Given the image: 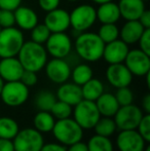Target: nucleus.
Here are the masks:
<instances>
[{
    "instance_id": "nucleus-23",
    "label": "nucleus",
    "mask_w": 150,
    "mask_h": 151,
    "mask_svg": "<svg viewBox=\"0 0 150 151\" xmlns=\"http://www.w3.org/2000/svg\"><path fill=\"white\" fill-rule=\"evenodd\" d=\"M95 103L101 116H107V117H113L118 108L120 107L114 93H105V91L95 101Z\"/></svg>"
},
{
    "instance_id": "nucleus-27",
    "label": "nucleus",
    "mask_w": 150,
    "mask_h": 151,
    "mask_svg": "<svg viewBox=\"0 0 150 151\" xmlns=\"http://www.w3.org/2000/svg\"><path fill=\"white\" fill-rule=\"evenodd\" d=\"M19 131H20V127L17 120L8 116L0 117V138L12 140Z\"/></svg>"
},
{
    "instance_id": "nucleus-16",
    "label": "nucleus",
    "mask_w": 150,
    "mask_h": 151,
    "mask_svg": "<svg viewBox=\"0 0 150 151\" xmlns=\"http://www.w3.org/2000/svg\"><path fill=\"white\" fill-rule=\"evenodd\" d=\"M128 50H130V48H128V44L122 41L121 39L117 38L113 41L105 43L102 58L109 65L110 64L123 63Z\"/></svg>"
},
{
    "instance_id": "nucleus-38",
    "label": "nucleus",
    "mask_w": 150,
    "mask_h": 151,
    "mask_svg": "<svg viewBox=\"0 0 150 151\" xmlns=\"http://www.w3.org/2000/svg\"><path fill=\"white\" fill-rule=\"evenodd\" d=\"M137 43H139L141 50L150 55V29H145Z\"/></svg>"
},
{
    "instance_id": "nucleus-33",
    "label": "nucleus",
    "mask_w": 150,
    "mask_h": 151,
    "mask_svg": "<svg viewBox=\"0 0 150 151\" xmlns=\"http://www.w3.org/2000/svg\"><path fill=\"white\" fill-rule=\"evenodd\" d=\"M31 40L36 43L39 44H44L46 42V40L48 39L50 35L52 34V32L48 30V28L44 24H38L34 27L33 29H31Z\"/></svg>"
},
{
    "instance_id": "nucleus-37",
    "label": "nucleus",
    "mask_w": 150,
    "mask_h": 151,
    "mask_svg": "<svg viewBox=\"0 0 150 151\" xmlns=\"http://www.w3.org/2000/svg\"><path fill=\"white\" fill-rule=\"evenodd\" d=\"M20 80L25 84V86H28V88L34 86L38 81L37 73L36 72H33V71H29V70H24Z\"/></svg>"
},
{
    "instance_id": "nucleus-39",
    "label": "nucleus",
    "mask_w": 150,
    "mask_h": 151,
    "mask_svg": "<svg viewBox=\"0 0 150 151\" xmlns=\"http://www.w3.org/2000/svg\"><path fill=\"white\" fill-rule=\"evenodd\" d=\"M60 2L61 0H38L39 7L46 12L58 8L60 5Z\"/></svg>"
},
{
    "instance_id": "nucleus-6",
    "label": "nucleus",
    "mask_w": 150,
    "mask_h": 151,
    "mask_svg": "<svg viewBox=\"0 0 150 151\" xmlns=\"http://www.w3.org/2000/svg\"><path fill=\"white\" fill-rule=\"evenodd\" d=\"M73 119L84 129H94L97 121L100 119L101 114L99 112L96 103L94 101L82 99L74 106L72 111Z\"/></svg>"
},
{
    "instance_id": "nucleus-50",
    "label": "nucleus",
    "mask_w": 150,
    "mask_h": 151,
    "mask_svg": "<svg viewBox=\"0 0 150 151\" xmlns=\"http://www.w3.org/2000/svg\"><path fill=\"white\" fill-rule=\"evenodd\" d=\"M143 2H147V1H149V0H142Z\"/></svg>"
},
{
    "instance_id": "nucleus-15",
    "label": "nucleus",
    "mask_w": 150,
    "mask_h": 151,
    "mask_svg": "<svg viewBox=\"0 0 150 151\" xmlns=\"http://www.w3.org/2000/svg\"><path fill=\"white\" fill-rule=\"evenodd\" d=\"M44 25L52 33L65 32L70 27V17L69 12L63 8H56L46 12L44 18Z\"/></svg>"
},
{
    "instance_id": "nucleus-32",
    "label": "nucleus",
    "mask_w": 150,
    "mask_h": 151,
    "mask_svg": "<svg viewBox=\"0 0 150 151\" xmlns=\"http://www.w3.org/2000/svg\"><path fill=\"white\" fill-rule=\"evenodd\" d=\"M72 111H73L72 106L65 103V102L60 101V100H57L56 103L52 105L50 112L56 118V120H58V119H64V118L71 117Z\"/></svg>"
},
{
    "instance_id": "nucleus-44",
    "label": "nucleus",
    "mask_w": 150,
    "mask_h": 151,
    "mask_svg": "<svg viewBox=\"0 0 150 151\" xmlns=\"http://www.w3.org/2000/svg\"><path fill=\"white\" fill-rule=\"evenodd\" d=\"M67 151H88V145H86V143L78 141L74 144H72V145L68 146Z\"/></svg>"
},
{
    "instance_id": "nucleus-45",
    "label": "nucleus",
    "mask_w": 150,
    "mask_h": 151,
    "mask_svg": "<svg viewBox=\"0 0 150 151\" xmlns=\"http://www.w3.org/2000/svg\"><path fill=\"white\" fill-rule=\"evenodd\" d=\"M142 108L145 113L150 114V93H146L142 99Z\"/></svg>"
},
{
    "instance_id": "nucleus-41",
    "label": "nucleus",
    "mask_w": 150,
    "mask_h": 151,
    "mask_svg": "<svg viewBox=\"0 0 150 151\" xmlns=\"http://www.w3.org/2000/svg\"><path fill=\"white\" fill-rule=\"evenodd\" d=\"M40 151H67V147L60 143H46L43 144Z\"/></svg>"
},
{
    "instance_id": "nucleus-22",
    "label": "nucleus",
    "mask_w": 150,
    "mask_h": 151,
    "mask_svg": "<svg viewBox=\"0 0 150 151\" xmlns=\"http://www.w3.org/2000/svg\"><path fill=\"white\" fill-rule=\"evenodd\" d=\"M97 20L102 24H116L120 19V12L117 3L108 1L99 4L98 9H96Z\"/></svg>"
},
{
    "instance_id": "nucleus-17",
    "label": "nucleus",
    "mask_w": 150,
    "mask_h": 151,
    "mask_svg": "<svg viewBox=\"0 0 150 151\" xmlns=\"http://www.w3.org/2000/svg\"><path fill=\"white\" fill-rule=\"evenodd\" d=\"M23 72L24 68L17 57L2 58L0 61V77L4 82L20 80Z\"/></svg>"
},
{
    "instance_id": "nucleus-9",
    "label": "nucleus",
    "mask_w": 150,
    "mask_h": 151,
    "mask_svg": "<svg viewBox=\"0 0 150 151\" xmlns=\"http://www.w3.org/2000/svg\"><path fill=\"white\" fill-rule=\"evenodd\" d=\"M143 115L144 112H142L141 108L134 104H130V105L120 106L114 114L113 119L119 131L136 129Z\"/></svg>"
},
{
    "instance_id": "nucleus-28",
    "label": "nucleus",
    "mask_w": 150,
    "mask_h": 151,
    "mask_svg": "<svg viewBox=\"0 0 150 151\" xmlns=\"http://www.w3.org/2000/svg\"><path fill=\"white\" fill-rule=\"evenodd\" d=\"M94 129L97 135L110 138L111 136L115 134L117 127H116V123L114 121L113 117L101 116L100 119L97 121V123L95 124Z\"/></svg>"
},
{
    "instance_id": "nucleus-30",
    "label": "nucleus",
    "mask_w": 150,
    "mask_h": 151,
    "mask_svg": "<svg viewBox=\"0 0 150 151\" xmlns=\"http://www.w3.org/2000/svg\"><path fill=\"white\" fill-rule=\"evenodd\" d=\"M57 97L50 91H40L36 95L34 100L35 106L39 111H50L52 105L56 103Z\"/></svg>"
},
{
    "instance_id": "nucleus-5",
    "label": "nucleus",
    "mask_w": 150,
    "mask_h": 151,
    "mask_svg": "<svg viewBox=\"0 0 150 151\" xmlns=\"http://www.w3.org/2000/svg\"><path fill=\"white\" fill-rule=\"evenodd\" d=\"M29 88L26 86L21 80L4 82L0 98L4 105L7 107L16 108L24 105L29 99Z\"/></svg>"
},
{
    "instance_id": "nucleus-34",
    "label": "nucleus",
    "mask_w": 150,
    "mask_h": 151,
    "mask_svg": "<svg viewBox=\"0 0 150 151\" xmlns=\"http://www.w3.org/2000/svg\"><path fill=\"white\" fill-rule=\"evenodd\" d=\"M114 96H115L119 106L130 105V104H133V102H134V93H133V91H131V88L128 86L117 88Z\"/></svg>"
},
{
    "instance_id": "nucleus-49",
    "label": "nucleus",
    "mask_w": 150,
    "mask_h": 151,
    "mask_svg": "<svg viewBox=\"0 0 150 151\" xmlns=\"http://www.w3.org/2000/svg\"><path fill=\"white\" fill-rule=\"evenodd\" d=\"M67 1H70V2H74V1H77V0H67Z\"/></svg>"
},
{
    "instance_id": "nucleus-14",
    "label": "nucleus",
    "mask_w": 150,
    "mask_h": 151,
    "mask_svg": "<svg viewBox=\"0 0 150 151\" xmlns=\"http://www.w3.org/2000/svg\"><path fill=\"white\" fill-rule=\"evenodd\" d=\"M106 79L113 88H119L132 83L133 74L123 63L110 64L106 69Z\"/></svg>"
},
{
    "instance_id": "nucleus-19",
    "label": "nucleus",
    "mask_w": 150,
    "mask_h": 151,
    "mask_svg": "<svg viewBox=\"0 0 150 151\" xmlns=\"http://www.w3.org/2000/svg\"><path fill=\"white\" fill-rule=\"evenodd\" d=\"M14 22L21 30L30 31L38 24V16L34 9L20 5L14 10Z\"/></svg>"
},
{
    "instance_id": "nucleus-24",
    "label": "nucleus",
    "mask_w": 150,
    "mask_h": 151,
    "mask_svg": "<svg viewBox=\"0 0 150 151\" xmlns=\"http://www.w3.org/2000/svg\"><path fill=\"white\" fill-rule=\"evenodd\" d=\"M104 91V84L98 78H90L88 81L81 86L82 98L88 101L95 102Z\"/></svg>"
},
{
    "instance_id": "nucleus-31",
    "label": "nucleus",
    "mask_w": 150,
    "mask_h": 151,
    "mask_svg": "<svg viewBox=\"0 0 150 151\" xmlns=\"http://www.w3.org/2000/svg\"><path fill=\"white\" fill-rule=\"evenodd\" d=\"M97 34L104 43H108L119 38V29L116 24H102Z\"/></svg>"
},
{
    "instance_id": "nucleus-21",
    "label": "nucleus",
    "mask_w": 150,
    "mask_h": 151,
    "mask_svg": "<svg viewBox=\"0 0 150 151\" xmlns=\"http://www.w3.org/2000/svg\"><path fill=\"white\" fill-rule=\"evenodd\" d=\"M144 30L145 28L141 25V23L138 20L126 21L119 30V37L128 45L135 44L140 39Z\"/></svg>"
},
{
    "instance_id": "nucleus-25",
    "label": "nucleus",
    "mask_w": 150,
    "mask_h": 151,
    "mask_svg": "<svg viewBox=\"0 0 150 151\" xmlns=\"http://www.w3.org/2000/svg\"><path fill=\"white\" fill-rule=\"evenodd\" d=\"M56 122V118L50 111H39L35 114L33 118L34 129L41 134L50 133Z\"/></svg>"
},
{
    "instance_id": "nucleus-51",
    "label": "nucleus",
    "mask_w": 150,
    "mask_h": 151,
    "mask_svg": "<svg viewBox=\"0 0 150 151\" xmlns=\"http://www.w3.org/2000/svg\"><path fill=\"white\" fill-rule=\"evenodd\" d=\"M1 30H2V28H1V27H0V32H1Z\"/></svg>"
},
{
    "instance_id": "nucleus-3",
    "label": "nucleus",
    "mask_w": 150,
    "mask_h": 151,
    "mask_svg": "<svg viewBox=\"0 0 150 151\" xmlns=\"http://www.w3.org/2000/svg\"><path fill=\"white\" fill-rule=\"evenodd\" d=\"M52 133L57 142L66 147L81 141L83 137V129L71 117L56 120Z\"/></svg>"
},
{
    "instance_id": "nucleus-13",
    "label": "nucleus",
    "mask_w": 150,
    "mask_h": 151,
    "mask_svg": "<svg viewBox=\"0 0 150 151\" xmlns=\"http://www.w3.org/2000/svg\"><path fill=\"white\" fill-rule=\"evenodd\" d=\"M44 69L48 79L57 84L68 81L71 75V67L64 59L52 58L50 61L46 62Z\"/></svg>"
},
{
    "instance_id": "nucleus-12",
    "label": "nucleus",
    "mask_w": 150,
    "mask_h": 151,
    "mask_svg": "<svg viewBox=\"0 0 150 151\" xmlns=\"http://www.w3.org/2000/svg\"><path fill=\"white\" fill-rule=\"evenodd\" d=\"M147 144L137 129L120 131L116 137V146L119 151H144Z\"/></svg>"
},
{
    "instance_id": "nucleus-8",
    "label": "nucleus",
    "mask_w": 150,
    "mask_h": 151,
    "mask_svg": "<svg viewBox=\"0 0 150 151\" xmlns=\"http://www.w3.org/2000/svg\"><path fill=\"white\" fill-rule=\"evenodd\" d=\"M69 17L70 27L73 28V31L79 33L85 32L96 23V8L90 4H80L73 8Z\"/></svg>"
},
{
    "instance_id": "nucleus-26",
    "label": "nucleus",
    "mask_w": 150,
    "mask_h": 151,
    "mask_svg": "<svg viewBox=\"0 0 150 151\" xmlns=\"http://www.w3.org/2000/svg\"><path fill=\"white\" fill-rule=\"evenodd\" d=\"M93 75H94V72H93L90 66L82 63L78 64L73 69H71L70 77L72 78V82L81 86L86 81H88L90 78H93Z\"/></svg>"
},
{
    "instance_id": "nucleus-43",
    "label": "nucleus",
    "mask_w": 150,
    "mask_h": 151,
    "mask_svg": "<svg viewBox=\"0 0 150 151\" xmlns=\"http://www.w3.org/2000/svg\"><path fill=\"white\" fill-rule=\"evenodd\" d=\"M0 151H14L12 140L0 138Z\"/></svg>"
},
{
    "instance_id": "nucleus-42",
    "label": "nucleus",
    "mask_w": 150,
    "mask_h": 151,
    "mask_svg": "<svg viewBox=\"0 0 150 151\" xmlns=\"http://www.w3.org/2000/svg\"><path fill=\"white\" fill-rule=\"evenodd\" d=\"M138 21L141 23L145 29H150V12L148 9H145L138 19Z\"/></svg>"
},
{
    "instance_id": "nucleus-7",
    "label": "nucleus",
    "mask_w": 150,
    "mask_h": 151,
    "mask_svg": "<svg viewBox=\"0 0 150 151\" xmlns=\"http://www.w3.org/2000/svg\"><path fill=\"white\" fill-rule=\"evenodd\" d=\"M12 143L14 151H40L44 139L42 134L34 127H26L18 132Z\"/></svg>"
},
{
    "instance_id": "nucleus-29",
    "label": "nucleus",
    "mask_w": 150,
    "mask_h": 151,
    "mask_svg": "<svg viewBox=\"0 0 150 151\" xmlns=\"http://www.w3.org/2000/svg\"><path fill=\"white\" fill-rule=\"evenodd\" d=\"M88 151H114V145L110 138L95 134L86 143Z\"/></svg>"
},
{
    "instance_id": "nucleus-1",
    "label": "nucleus",
    "mask_w": 150,
    "mask_h": 151,
    "mask_svg": "<svg viewBox=\"0 0 150 151\" xmlns=\"http://www.w3.org/2000/svg\"><path fill=\"white\" fill-rule=\"evenodd\" d=\"M105 43L94 32H81L76 36V54L85 62H97L102 59Z\"/></svg>"
},
{
    "instance_id": "nucleus-40",
    "label": "nucleus",
    "mask_w": 150,
    "mask_h": 151,
    "mask_svg": "<svg viewBox=\"0 0 150 151\" xmlns=\"http://www.w3.org/2000/svg\"><path fill=\"white\" fill-rule=\"evenodd\" d=\"M23 0H0V8L8 10H14L22 4Z\"/></svg>"
},
{
    "instance_id": "nucleus-2",
    "label": "nucleus",
    "mask_w": 150,
    "mask_h": 151,
    "mask_svg": "<svg viewBox=\"0 0 150 151\" xmlns=\"http://www.w3.org/2000/svg\"><path fill=\"white\" fill-rule=\"evenodd\" d=\"M17 58L21 62L24 70L39 72L47 62V52L43 44L29 40L25 41Z\"/></svg>"
},
{
    "instance_id": "nucleus-47",
    "label": "nucleus",
    "mask_w": 150,
    "mask_h": 151,
    "mask_svg": "<svg viewBox=\"0 0 150 151\" xmlns=\"http://www.w3.org/2000/svg\"><path fill=\"white\" fill-rule=\"evenodd\" d=\"M3 84H4V81L1 77H0V93H1V91H2V88H3Z\"/></svg>"
},
{
    "instance_id": "nucleus-4",
    "label": "nucleus",
    "mask_w": 150,
    "mask_h": 151,
    "mask_svg": "<svg viewBox=\"0 0 150 151\" xmlns=\"http://www.w3.org/2000/svg\"><path fill=\"white\" fill-rule=\"evenodd\" d=\"M24 42V34L21 29L14 26L3 28L0 32V58L17 57Z\"/></svg>"
},
{
    "instance_id": "nucleus-11",
    "label": "nucleus",
    "mask_w": 150,
    "mask_h": 151,
    "mask_svg": "<svg viewBox=\"0 0 150 151\" xmlns=\"http://www.w3.org/2000/svg\"><path fill=\"white\" fill-rule=\"evenodd\" d=\"M123 64L133 76H145L150 72V55H147L140 48L128 50Z\"/></svg>"
},
{
    "instance_id": "nucleus-46",
    "label": "nucleus",
    "mask_w": 150,
    "mask_h": 151,
    "mask_svg": "<svg viewBox=\"0 0 150 151\" xmlns=\"http://www.w3.org/2000/svg\"><path fill=\"white\" fill-rule=\"evenodd\" d=\"M94 1L95 3H98V4H102V3H105V2H108V1H112V0H92Z\"/></svg>"
},
{
    "instance_id": "nucleus-36",
    "label": "nucleus",
    "mask_w": 150,
    "mask_h": 151,
    "mask_svg": "<svg viewBox=\"0 0 150 151\" xmlns=\"http://www.w3.org/2000/svg\"><path fill=\"white\" fill-rule=\"evenodd\" d=\"M16 25L14 22V10L2 9L0 8V27L3 28H9Z\"/></svg>"
},
{
    "instance_id": "nucleus-35",
    "label": "nucleus",
    "mask_w": 150,
    "mask_h": 151,
    "mask_svg": "<svg viewBox=\"0 0 150 151\" xmlns=\"http://www.w3.org/2000/svg\"><path fill=\"white\" fill-rule=\"evenodd\" d=\"M137 132L142 136V138L149 143L150 142V114L145 113L143 117L141 118L138 127H137Z\"/></svg>"
},
{
    "instance_id": "nucleus-20",
    "label": "nucleus",
    "mask_w": 150,
    "mask_h": 151,
    "mask_svg": "<svg viewBox=\"0 0 150 151\" xmlns=\"http://www.w3.org/2000/svg\"><path fill=\"white\" fill-rule=\"evenodd\" d=\"M117 5L120 18H123L126 21L138 20L142 12L146 9L145 2L142 0H119Z\"/></svg>"
},
{
    "instance_id": "nucleus-48",
    "label": "nucleus",
    "mask_w": 150,
    "mask_h": 151,
    "mask_svg": "<svg viewBox=\"0 0 150 151\" xmlns=\"http://www.w3.org/2000/svg\"><path fill=\"white\" fill-rule=\"evenodd\" d=\"M144 151H150V146L148 145V144H147V145H146V147H145Z\"/></svg>"
},
{
    "instance_id": "nucleus-10",
    "label": "nucleus",
    "mask_w": 150,
    "mask_h": 151,
    "mask_svg": "<svg viewBox=\"0 0 150 151\" xmlns=\"http://www.w3.org/2000/svg\"><path fill=\"white\" fill-rule=\"evenodd\" d=\"M44 44L47 55L58 59H65L68 57L73 46L72 40L65 32L52 33Z\"/></svg>"
},
{
    "instance_id": "nucleus-18",
    "label": "nucleus",
    "mask_w": 150,
    "mask_h": 151,
    "mask_svg": "<svg viewBox=\"0 0 150 151\" xmlns=\"http://www.w3.org/2000/svg\"><path fill=\"white\" fill-rule=\"evenodd\" d=\"M56 97L58 100L69 104L72 107H74L76 104L79 103L83 99L81 93V86H77L74 82L68 81L60 84V88L57 91Z\"/></svg>"
}]
</instances>
